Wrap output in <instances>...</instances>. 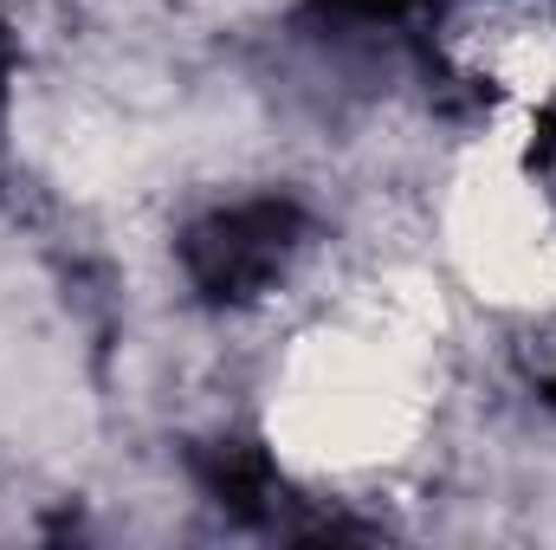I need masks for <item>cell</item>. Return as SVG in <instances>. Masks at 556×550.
I'll return each mask as SVG.
<instances>
[{"label":"cell","instance_id":"obj_1","mask_svg":"<svg viewBox=\"0 0 556 550\" xmlns=\"http://www.w3.org/2000/svg\"><path fill=\"white\" fill-rule=\"evenodd\" d=\"M285 227H291V214L273 208V201L220 214L194 240V273H201V285L207 291H227V298H240L247 285H260L278 266V253H285Z\"/></svg>","mask_w":556,"mask_h":550}]
</instances>
